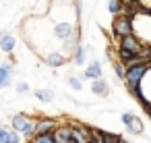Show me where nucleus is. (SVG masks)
I'll return each instance as SVG.
<instances>
[{"label":"nucleus","mask_w":151,"mask_h":143,"mask_svg":"<svg viewBox=\"0 0 151 143\" xmlns=\"http://www.w3.org/2000/svg\"><path fill=\"white\" fill-rule=\"evenodd\" d=\"M54 35L64 42V40H68V38L75 35V27H73L70 23H56V25H54Z\"/></svg>","instance_id":"obj_8"},{"label":"nucleus","mask_w":151,"mask_h":143,"mask_svg":"<svg viewBox=\"0 0 151 143\" xmlns=\"http://www.w3.org/2000/svg\"><path fill=\"white\" fill-rule=\"evenodd\" d=\"M35 122H37V120L27 118L25 114H15V116H11L13 129H17V131H19L21 135H25L27 139H31V137L35 135Z\"/></svg>","instance_id":"obj_2"},{"label":"nucleus","mask_w":151,"mask_h":143,"mask_svg":"<svg viewBox=\"0 0 151 143\" xmlns=\"http://www.w3.org/2000/svg\"><path fill=\"white\" fill-rule=\"evenodd\" d=\"M122 122H124V126H126L128 133H132V135H141L143 133V120L139 116H134L130 112H124L122 114Z\"/></svg>","instance_id":"obj_4"},{"label":"nucleus","mask_w":151,"mask_h":143,"mask_svg":"<svg viewBox=\"0 0 151 143\" xmlns=\"http://www.w3.org/2000/svg\"><path fill=\"white\" fill-rule=\"evenodd\" d=\"M64 62H66V56L60 54V52H52V54L46 56V64L52 66V69H58V66H62Z\"/></svg>","instance_id":"obj_12"},{"label":"nucleus","mask_w":151,"mask_h":143,"mask_svg":"<svg viewBox=\"0 0 151 143\" xmlns=\"http://www.w3.org/2000/svg\"><path fill=\"white\" fill-rule=\"evenodd\" d=\"M52 135L56 143H73V124H58Z\"/></svg>","instance_id":"obj_5"},{"label":"nucleus","mask_w":151,"mask_h":143,"mask_svg":"<svg viewBox=\"0 0 151 143\" xmlns=\"http://www.w3.org/2000/svg\"><path fill=\"white\" fill-rule=\"evenodd\" d=\"M17 91H19V93H25V91H29V85H27V83H19V85H17Z\"/></svg>","instance_id":"obj_22"},{"label":"nucleus","mask_w":151,"mask_h":143,"mask_svg":"<svg viewBox=\"0 0 151 143\" xmlns=\"http://www.w3.org/2000/svg\"><path fill=\"white\" fill-rule=\"evenodd\" d=\"M66 81H68V85H70L75 91H81V89H83V81H81V79H77V77H68Z\"/></svg>","instance_id":"obj_19"},{"label":"nucleus","mask_w":151,"mask_h":143,"mask_svg":"<svg viewBox=\"0 0 151 143\" xmlns=\"http://www.w3.org/2000/svg\"><path fill=\"white\" fill-rule=\"evenodd\" d=\"M35 98H37L40 102H52V100H54V91H52V89H37V91H35Z\"/></svg>","instance_id":"obj_14"},{"label":"nucleus","mask_w":151,"mask_h":143,"mask_svg":"<svg viewBox=\"0 0 151 143\" xmlns=\"http://www.w3.org/2000/svg\"><path fill=\"white\" fill-rule=\"evenodd\" d=\"M4 143H21V133L17 129H9V135H6Z\"/></svg>","instance_id":"obj_17"},{"label":"nucleus","mask_w":151,"mask_h":143,"mask_svg":"<svg viewBox=\"0 0 151 143\" xmlns=\"http://www.w3.org/2000/svg\"><path fill=\"white\" fill-rule=\"evenodd\" d=\"M33 143H56V139H54L52 133H46V135H33Z\"/></svg>","instance_id":"obj_16"},{"label":"nucleus","mask_w":151,"mask_h":143,"mask_svg":"<svg viewBox=\"0 0 151 143\" xmlns=\"http://www.w3.org/2000/svg\"><path fill=\"white\" fill-rule=\"evenodd\" d=\"M114 71H116V75H118V79H120V81H124V79H126V66H124L122 62H114Z\"/></svg>","instance_id":"obj_18"},{"label":"nucleus","mask_w":151,"mask_h":143,"mask_svg":"<svg viewBox=\"0 0 151 143\" xmlns=\"http://www.w3.org/2000/svg\"><path fill=\"white\" fill-rule=\"evenodd\" d=\"M122 139L114 133H104V143H120Z\"/></svg>","instance_id":"obj_20"},{"label":"nucleus","mask_w":151,"mask_h":143,"mask_svg":"<svg viewBox=\"0 0 151 143\" xmlns=\"http://www.w3.org/2000/svg\"><path fill=\"white\" fill-rule=\"evenodd\" d=\"M91 91L95 93V95H99V98H106L108 93H110V85H108V81L106 79H95V81H91Z\"/></svg>","instance_id":"obj_9"},{"label":"nucleus","mask_w":151,"mask_h":143,"mask_svg":"<svg viewBox=\"0 0 151 143\" xmlns=\"http://www.w3.org/2000/svg\"><path fill=\"white\" fill-rule=\"evenodd\" d=\"M64 2H66V0H64Z\"/></svg>","instance_id":"obj_25"},{"label":"nucleus","mask_w":151,"mask_h":143,"mask_svg":"<svg viewBox=\"0 0 151 143\" xmlns=\"http://www.w3.org/2000/svg\"><path fill=\"white\" fill-rule=\"evenodd\" d=\"M120 143H126V141H120Z\"/></svg>","instance_id":"obj_24"},{"label":"nucleus","mask_w":151,"mask_h":143,"mask_svg":"<svg viewBox=\"0 0 151 143\" xmlns=\"http://www.w3.org/2000/svg\"><path fill=\"white\" fill-rule=\"evenodd\" d=\"M27 143H33V139H31V141H27Z\"/></svg>","instance_id":"obj_23"},{"label":"nucleus","mask_w":151,"mask_h":143,"mask_svg":"<svg viewBox=\"0 0 151 143\" xmlns=\"http://www.w3.org/2000/svg\"><path fill=\"white\" fill-rule=\"evenodd\" d=\"M58 126V120L54 118H40L35 122V135H46V133H54Z\"/></svg>","instance_id":"obj_7"},{"label":"nucleus","mask_w":151,"mask_h":143,"mask_svg":"<svg viewBox=\"0 0 151 143\" xmlns=\"http://www.w3.org/2000/svg\"><path fill=\"white\" fill-rule=\"evenodd\" d=\"M112 33H114L118 40L124 38V35L134 33V21H132V17L126 15V13L116 15V17H114V23H112Z\"/></svg>","instance_id":"obj_1"},{"label":"nucleus","mask_w":151,"mask_h":143,"mask_svg":"<svg viewBox=\"0 0 151 143\" xmlns=\"http://www.w3.org/2000/svg\"><path fill=\"white\" fill-rule=\"evenodd\" d=\"M13 73H15L13 62L4 60L2 64H0V89H4V87L11 85V81H13Z\"/></svg>","instance_id":"obj_6"},{"label":"nucleus","mask_w":151,"mask_h":143,"mask_svg":"<svg viewBox=\"0 0 151 143\" xmlns=\"http://www.w3.org/2000/svg\"><path fill=\"white\" fill-rule=\"evenodd\" d=\"M118 48H124V50H128V52L139 54V52L145 48V44H143V40H141L137 33H130V35H124V38L118 40Z\"/></svg>","instance_id":"obj_3"},{"label":"nucleus","mask_w":151,"mask_h":143,"mask_svg":"<svg viewBox=\"0 0 151 143\" xmlns=\"http://www.w3.org/2000/svg\"><path fill=\"white\" fill-rule=\"evenodd\" d=\"M85 48L83 46H77V50L73 52V60H75V64L77 66H81V64H85Z\"/></svg>","instance_id":"obj_13"},{"label":"nucleus","mask_w":151,"mask_h":143,"mask_svg":"<svg viewBox=\"0 0 151 143\" xmlns=\"http://www.w3.org/2000/svg\"><path fill=\"white\" fill-rule=\"evenodd\" d=\"M101 75H104V71H101V64H99L97 60L89 62V66L85 69V79H89V81H95V79H99Z\"/></svg>","instance_id":"obj_10"},{"label":"nucleus","mask_w":151,"mask_h":143,"mask_svg":"<svg viewBox=\"0 0 151 143\" xmlns=\"http://www.w3.org/2000/svg\"><path fill=\"white\" fill-rule=\"evenodd\" d=\"M15 38H13V33H0V50L2 52H6V54H11L13 50H15Z\"/></svg>","instance_id":"obj_11"},{"label":"nucleus","mask_w":151,"mask_h":143,"mask_svg":"<svg viewBox=\"0 0 151 143\" xmlns=\"http://www.w3.org/2000/svg\"><path fill=\"white\" fill-rule=\"evenodd\" d=\"M6 135H9V129L6 126H0V143L6 141Z\"/></svg>","instance_id":"obj_21"},{"label":"nucleus","mask_w":151,"mask_h":143,"mask_svg":"<svg viewBox=\"0 0 151 143\" xmlns=\"http://www.w3.org/2000/svg\"><path fill=\"white\" fill-rule=\"evenodd\" d=\"M108 13L110 15H120L122 13V2H120V0H110V2H108Z\"/></svg>","instance_id":"obj_15"}]
</instances>
